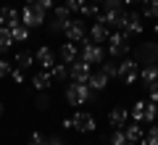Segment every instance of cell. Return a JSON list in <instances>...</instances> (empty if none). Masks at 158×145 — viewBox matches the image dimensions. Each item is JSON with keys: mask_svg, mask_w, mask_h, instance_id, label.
<instances>
[{"mask_svg": "<svg viewBox=\"0 0 158 145\" xmlns=\"http://www.w3.org/2000/svg\"><path fill=\"white\" fill-rule=\"evenodd\" d=\"M92 98H95V90H92L90 84H85V82H71L66 87V100L71 103V106H85Z\"/></svg>", "mask_w": 158, "mask_h": 145, "instance_id": "1", "label": "cell"}, {"mask_svg": "<svg viewBox=\"0 0 158 145\" xmlns=\"http://www.w3.org/2000/svg\"><path fill=\"white\" fill-rule=\"evenodd\" d=\"M45 16H48V11H42L37 3H27V6L21 8V21L27 24L29 29L42 27V24H45Z\"/></svg>", "mask_w": 158, "mask_h": 145, "instance_id": "2", "label": "cell"}, {"mask_svg": "<svg viewBox=\"0 0 158 145\" xmlns=\"http://www.w3.org/2000/svg\"><path fill=\"white\" fill-rule=\"evenodd\" d=\"M129 53V34L127 32H113L108 37V56L111 58H121Z\"/></svg>", "mask_w": 158, "mask_h": 145, "instance_id": "3", "label": "cell"}, {"mask_svg": "<svg viewBox=\"0 0 158 145\" xmlns=\"http://www.w3.org/2000/svg\"><path fill=\"white\" fill-rule=\"evenodd\" d=\"M108 56V50H103V45L92 42V40H85V45H82V50H79V58L87 63H103Z\"/></svg>", "mask_w": 158, "mask_h": 145, "instance_id": "4", "label": "cell"}, {"mask_svg": "<svg viewBox=\"0 0 158 145\" xmlns=\"http://www.w3.org/2000/svg\"><path fill=\"white\" fill-rule=\"evenodd\" d=\"M95 21H103L108 24L111 29H124V21H127V8H106V11L100 13V16L95 19Z\"/></svg>", "mask_w": 158, "mask_h": 145, "instance_id": "5", "label": "cell"}, {"mask_svg": "<svg viewBox=\"0 0 158 145\" xmlns=\"http://www.w3.org/2000/svg\"><path fill=\"white\" fill-rule=\"evenodd\" d=\"M135 58L140 66H150V63H158V42H142L135 50Z\"/></svg>", "mask_w": 158, "mask_h": 145, "instance_id": "6", "label": "cell"}, {"mask_svg": "<svg viewBox=\"0 0 158 145\" xmlns=\"http://www.w3.org/2000/svg\"><path fill=\"white\" fill-rule=\"evenodd\" d=\"M140 63L135 61V58H124V61L118 63V79L124 84H135L137 79H140Z\"/></svg>", "mask_w": 158, "mask_h": 145, "instance_id": "7", "label": "cell"}, {"mask_svg": "<svg viewBox=\"0 0 158 145\" xmlns=\"http://www.w3.org/2000/svg\"><path fill=\"white\" fill-rule=\"evenodd\" d=\"M63 34H66L69 42H85L87 40V27H85V21L71 19V21L66 24V29H63Z\"/></svg>", "mask_w": 158, "mask_h": 145, "instance_id": "8", "label": "cell"}, {"mask_svg": "<svg viewBox=\"0 0 158 145\" xmlns=\"http://www.w3.org/2000/svg\"><path fill=\"white\" fill-rule=\"evenodd\" d=\"M69 21H71V11H69V6H66V3H63V6H58V8H53L50 32H63Z\"/></svg>", "mask_w": 158, "mask_h": 145, "instance_id": "9", "label": "cell"}, {"mask_svg": "<svg viewBox=\"0 0 158 145\" xmlns=\"http://www.w3.org/2000/svg\"><path fill=\"white\" fill-rule=\"evenodd\" d=\"M71 119H74V129H77V132H85V134L95 132V127H98L95 116H92V113H87V111H79V113H74Z\"/></svg>", "mask_w": 158, "mask_h": 145, "instance_id": "10", "label": "cell"}, {"mask_svg": "<svg viewBox=\"0 0 158 145\" xmlns=\"http://www.w3.org/2000/svg\"><path fill=\"white\" fill-rule=\"evenodd\" d=\"M90 74H92V69H90V63L87 61H74L71 66H69V77H71V82H85L87 84V79H90Z\"/></svg>", "mask_w": 158, "mask_h": 145, "instance_id": "11", "label": "cell"}, {"mask_svg": "<svg viewBox=\"0 0 158 145\" xmlns=\"http://www.w3.org/2000/svg\"><path fill=\"white\" fill-rule=\"evenodd\" d=\"M142 13H137V11H127V21H124V29L121 32H127L132 37V34H142Z\"/></svg>", "mask_w": 158, "mask_h": 145, "instance_id": "12", "label": "cell"}, {"mask_svg": "<svg viewBox=\"0 0 158 145\" xmlns=\"http://www.w3.org/2000/svg\"><path fill=\"white\" fill-rule=\"evenodd\" d=\"M34 61L40 63V66L42 69H48V71H50L53 66H56V53L50 50V48H48V45H42V48H37V53H34Z\"/></svg>", "mask_w": 158, "mask_h": 145, "instance_id": "13", "label": "cell"}, {"mask_svg": "<svg viewBox=\"0 0 158 145\" xmlns=\"http://www.w3.org/2000/svg\"><path fill=\"white\" fill-rule=\"evenodd\" d=\"M16 24H21V11H16V8L6 6V8H0V27H16Z\"/></svg>", "mask_w": 158, "mask_h": 145, "instance_id": "14", "label": "cell"}, {"mask_svg": "<svg viewBox=\"0 0 158 145\" xmlns=\"http://www.w3.org/2000/svg\"><path fill=\"white\" fill-rule=\"evenodd\" d=\"M108 37H111V27L108 24H103V21H95L92 24V29H90V40L92 42H108Z\"/></svg>", "mask_w": 158, "mask_h": 145, "instance_id": "15", "label": "cell"}, {"mask_svg": "<svg viewBox=\"0 0 158 145\" xmlns=\"http://www.w3.org/2000/svg\"><path fill=\"white\" fill-rule=\"evenodd\" d=\"M58 53H61V61L69 63V66H71L74 61H79V48H77V42H69V40H66V42L61 45V50H58Z\"/></svg>", "mask_w": 158, "mask_h": 145, "instance_id": "16", "label": "cell"}, {"mask_svg": "<svg viewBox=\"0 0 158 145\" xmlns=\"http://www.w3.org/2000/svg\"><path fill=\"white\" fill-rule=\"evenodd\" d=\"M108 82H111V77H108V74L103 71V69H100V71H92V74H90V79H87V84H90V87L95 90V92L106 90V87H108Z\"/></svg>", "mask_w": 158, "mask_h": 145, "instance_id": "17", "label": "cell"}, {"mask_svg": "<svg viewBox=\"0 0 158 145\" xmlns=\"http://www.w3.org/2000/svg\"><path fill=\"white\" fill-rule=\"evenodd\" d=\"M108 122H111V127L124 129L127 122H129V111H127V108H113V111L108 113Z\"/></svg>", "mask_w": 158, "mask_h": 145, "instance_id": "18", "label": "cell"}, {"mask_svg": "<svg viewBox=\"0 0 158 145\" xmlns=\"http://www.w3.org/2000/svg\"><path fill=\"white\" fill-rule=\"evenodd\" d=\"M124 132H127V140H129V143H135V145H142V140H145V132H142V124H140V122L127 124Z\"/></svg>", "mask_w": 158, "mask_h": 145, "instance_id": "19", "label": "cell"}, {"mask_svg": "<svg viewBox=\"0 0 158 145\" xmlns=\"http://www.w3.org/2000/svg\"><path fill=\"white\" fill-rule=\"evenodd\" d=\"M32 84L40 90V92H42V90H48V87L53 84V77H50V71H48V69H42L40 74H34V77H32Z\"/></svg>", "mask_w": 158, "mask_h": 145, "instance_id": "20", "label": "cell"}, {"mask_svg": "<svg viewBox=\"0 0 158 145\" xmlns=\"http://www.w3.org/2000/svg\"><path fill=\"white\" fill-rule=\"evenodd\" d=\"M140 79H142L145 84H153V82H158V63L142 66V69H140Z\"/></svg>", "mask_w": 158, "mask_h": 145, "instance_id": "21", "label": "cell"}, {"mask_svg": "<svg viewBox=\"0 0 158 145\" xmlns=\"http://www.w3.org/2000/svg\"><path fill=\"white\" fill-rule=\"evenodd\" d=\"M29 32H32V29L27 27V24H16V27H11V37H13V42H27L29 40Z\"/></svg>", "mask_w": 158, "mask_h": 145, "instance_id": "22", "label": "cell"}, {"mask_svg": "<svg viewBox=\"0 0 158 145\" xmlns=\"http://www.w3.org/2000/svg\"><path fill=\"white\" fill-rule=\"evenodd\" d=\"M142 19H156L158 21V0H142Z\"/></svg>", "mask_w": 158, "mask_h": 145, "instance_id": "23", "label": "cell"}, {"mask_svg": "<svg viewBox=\"0 0 158 145\" xmlns=\"http://www.w3.org/2000/svg\"><path fill=\"white\" fill-rule=\"evenodd\" d=\"M50 77H53V82H63V79L69 77V63H56V66L50 69Z\"/></svg>", "mask_w": 158, "mask_h": 145, "instance_id": "24", "label": "cell"}, {"mask_svg": "<svg viewBox=\"0 0 158 145\" xmlns=\"http://www.w3.org/2000/svg\"><path fill=\"white\" fill-rule=\"evenodd\" d=\"M32 63H37V61H34V56H29V53H16V58H13V66L27 69V71H29V66H32Z\"/></svg>", "mask_w": 158, "mask_h": 145, "instance_id": "25", "label": "cell"}, {"mask_svg": "<svg viewBox=\"0 0 158 145\" xmlns=\"http://www.w3.org/2000/svg\"><path fill=\"white\" fill-rule=\"evenodd\" d=\"M145 106H148V100H137L132 106V119L140 122V124H145Z\"/></svg>", "mask_w": 158, "mask_h": 145, "instance_id": "26", "label": "cell"}, {"mask_svg": "<svg viewBox=\"0 0 158 145\" xmlns=\"http://www.w3.org/2000/svg\"><path fill=\"white\" fill-rule=\"evenodd\" d=\"M13 45V37H11V29L8 27H0V53H6L8 48Z\"/></svg>", "mask_w": 158, "mask_h": 145, "instance_id": "27", "label": "cell"}, {"mask_svg": "<svg viewBox=\"0 0 158 145\" xmlns=\"http://www.w3.org/2000/svg\"><path fill=\"white\" fill-rule=\"evenodd\" d=\"M79 13H82V16H90V19H98V16H100V8H98V3L87 0L85 6H82V11H79Z\"/></svg>", "mask_w": 158, "mask_h": 145, "instance_id": "28", "label": "cell"}, {"mask_svg": "<svg viewBox=\"0 0 158 145\" xmlns=\"http://www.w3.org/2000/svg\"><path fill=\"white\" fill-rule=\"evenodd\" d=\"M156 119H158V103L148 100V106H145V124H153Z\"/></svg>", "mask_w": 158, "mask_h": 145, "instance_id": "29", "label": "cell"}, {"mask_svg": "<svg viewBox=\"0 0 158 145\" xmlns=\"http://www.w3.org/2000/svg\"><path fill=\"white\" fill-rule=\"evenodd\" d=\"M142 145H158V124H153V127L145 132V140H142Z\"/></svg>", "mask_w": 158, "mask_h": 145, "instance_id": "30", "label": "cell"}, {"mask_svg": "<svg viewBox=\"0 0 158 145\" xmlns=\"http://www.w3.org/2000/svg\"><path fill=\"white\" fill-rule=\"evenodd\" d=\"M50 103H53V100H50V95H48L45 90H42V92L37 95V100H34V106H37L40 111H45V108H50Z\"/></svg>", "mask_w": 158, "mask_h": 145, "instance_id": "31", "label": "cell"}, {"mask_svg": "<svg viewBox=\"0 0 158 145\" xmlns=\"http://www.w3.org/2000/svg\"><path fill=\"white\" fill-rule=\"evenodd\" d=\"M129 140H127V132L124 129H116V132H111V145H127Z\"/></svg>", "mask_w": 158, "mask_h": 145, "instance_id": "32", "label": "cell"}, {"mask_svg": "<svg viewBox=\"0 0 158 145\" xmlns=\"http://www.w3.org/2000/svg\"><path fill=\"white\" fill-rule=\"evenodd\" d=\"M100 69H103V71H106L111 79H113V77H118V63H111V61L106 63V61H103V63H100Z\"/></svg>", "mask_w": 158, "mask_h": 145, "instance_id": "33", "label": "cell"}, {"mask_svg": "<svg viewBox=\"0 0 158 145\" xmlns=\"http://www.w3.org/2000/svg\"><path fill=\"white\" fill-rule=\"evenodd\" d=\"M11 79L21 84L24 79H27V69H19V66H13V71H11Z\"/></svg>", "mask_w": 158, "mask_h": 145, "instance_id": "34", "label": "cell"}, {"mask_svg": "<svg viewBox=\"0 0 158 145\" xmlns=\"http://www.w3.org/2000/svg\"><path fill=\"white\" fill-rule=\"evenodd\" d=\"M85 3H87V0H66V6H69V11H71V13H79Z\"/></svg>", "mask_w": 158, "mask_h": 145, "instance_id": "35", "label": "cell"}, {"mask_svg": "<svg viewBox=\"0 0 158 145\" xmlns=\"http://www.w3.org/2000/svg\"><path fill=\"white\" fill-rule=\"evenodd\" d=\"M148 100H153V103H158V82H153V84H148Z\"/></svg>", "mask_w": 158, "mask_h": 145, "instance_id": "36", "label": "cell"}, {"mask_svg": "<svg viewBox=\"0 0 158 145\" xmlns=\"http://www.w3.org/2000/svg\"><path fill=\"white\" fill-rule=\"evenodd\" d=\"M27 145H48V140L42 137V132H34L32 137H29V143Z\"/></svg>", "mask_w": 158, "mask_h": 145, "instance_id": "37", "label": "cell"}, {"mask_svg": "<svg viewBox=\"0 0 158 145\" xmlns=\"http://www.w3.org/2000/svg\"><path fill=\"white\" fill-rule=\"evenodd\" d=\"M11 71H13V63L0 61V79H3V77H11Z\"/></svg>", "mask_w": 158, "mask_h": 145, "instance_id": "38", "label": "cell"}, {"mask_svg": "<svg viewBox=\"0 0 158 145\" xmlns=\"http://www.w3.org/2000/svg\"><path fill=\"white\" fill-rule=\"evenodd\" d=\"M34 3H37L42 11H53V8H56V6H53V0H34Z\"/></svg>", "mask_w": 158, "mask_h": 145, "instance_id": "39", "label": "cell"}, {"mask_svg": "<svg viewBox=\"0 0 158 145\" xmlns=\"http://www.w3.org/2000/svg\"><path fill=\"white\" fill-rule=\"evenodd\" d=\"M48 145H63L61 137H48Z\"/></svg>", "mask_w": 158, "mask_h": 145, "instance_id": "40", "label": "cell"}, {"mask_svg": "<svg viewBox=\"0 0 158 145\" xmlns=\"http://www.w3.org/2000/svg\"><path fill=\"white\" fill-rule=\"evenodd\" d=\"M63 127H66V129H74V119H63Z\"/></svg>", "mask_w": 158, "mask_h": 145, "instance_id": "41", "label": "cell"}, {"mask_svg": "<svg viewBox=\"0 0 158 145\" xmlns=\"http://www.w3.org/2000/svg\"><path fill=\"white\" fill-rule=\"evenodd\" d=\"M135 3H142V0H124V6H135Z\"/></svg>", "mask_w": 158, "mask_h": 145, "instance_id": "42", "label": "cell"}, {"mask_svg": "<svg viewBox=\"0 0 158 145\" xmlns=\"http://www.w3.org/2000/svg\"><path fill=\"white\" fill-rule=\"evenodd\" d=\"M0 116H3V103H0Z\"/></svg>", "mask_w": 158, "mask_h": 145, "instance_id": "43", "label": "cell"}, {"mask_svg": "<svg viewBox=\"0 0 158 145\" xmlns=\"http://www.w3.org/2000/svg\"><path fill=\"white\" fill-rule=\"evenodd\" d=\"M92 3H106V0H92Z\"/></svg>", "mask_w": 158, "mask_h": 145, "instance_id": "44", "label": "cell"}, {"mask_svg": "<svg viewBox=\"0 0 158 145\" xmlns=\"http://www.w3.org/2000/svg\"><path fill=\"white\" fill-rule=\"evenodd\" d=\"M156 34H158V21H156Z\"/></svg>", "mask_w": 158, "mask_h": 145, "instance_id": "45", "label": "cell"}, {"mask_svg": "<svg viewBox=\"0 0 158 145\" xmlns=\"http://www.w3.org/2000/svg\"><path fill=\"white\" fill-rule=\"evenodd\" d=\"M27 3H34V0H27Z\"/></svg>", "mask_w": 158, "mask_h": 145, "instance_id": "46", "label": "cell"}, {"mask_svg": "<svg viewBox=\"0 0 158 145\" xmlns=\"http://www.w3.org/2000/svg\"><path fill=\"white\" fill-rule=\"evenodd\" d=\"M127 145H135V143H127Z\"/></svg>", "mask_w": 158, "mask_h": 145, "instance_id": "47", "label": "cell"}, {"mask_svg": "<svg viewBox=\"0 0 158 145\" xmlns=\"http://www.w3.org/2000/svg\"><path fill=\"white\" fill-rule=\"evenodd\" d=\"M156 124H158V119H156Z\"/></svg>", "mask_w": 158, "mask_h": 145, "instance_id": "48", "label": "cell"}]
</instances>
